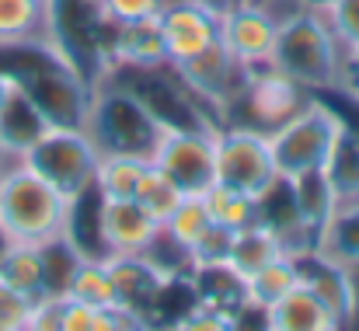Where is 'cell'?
<instances>
[{
    "label": "cell",
    "mask_w": 359,
    "mask_h": 331,
    "mask_svg": "<svg viewBox=\"0 0 359 331\" xmlns=\"http://www.w3.org/2000/svg\"><path fill=\"white\" fill-rule=\"evenodd\" d=\"M70 196L25 161L0 168V237L14 244H49L67 234Z\"/></svg>",
    "instance_id": "obj_1"
},
{
    "label": "cell",
    "mask_w": 359,
    "mask_h": 331,
    "mask_svg": "<svg viewBox=\"0 0 359 331\" xmlns=\"http://www.w3.org/2000/svg\"><path fill=\"white\" fill-rule=\"evenodd\" d=\"M269 63L307 91H335L346 53L339 39L332 35L325 14L290 7V11H279L276 49Z\"/></svg>",
    "instance_id": "obj_2"
},
{
    "label": "cell",
    "mask_w": 359,
    "mask_h": 331,
    "mask_svg": "<svg viewBox=\"0 0 359 331\" xmlns=\"http://www.w3.org/2000/svg\"><path fill=\"white\" fill-rule=\"evenodd\" d=\"M346 126H349V119L335 105L311 95L286 122H279L276 129L265 133L276 175L279 178H300V175H311V171H325V164L332 161Z\"/></svg>",
    "instance_id": "obj_3"
},
{
    "label": "cell",
    "mask_w": 359,
    "mask_h": 331,
    "mask_svg": "<svg viewBox=\"0 0 359 331\" xmlns=\"http://www.w3.org/2000/svg\"><path fill=\"white\" fill-rule=\"evenodd\" d=\"M84 129L98 143L102 154H129V157H147L154 154L161 133L168 129L154 112L147 109L126 84L102 77L91 91V105Z\"/></svg>",
    "instance_id": "obj_4"
},
{
    "label": "cell",
    "mask_w": 359,
    "mask_h": 331,
    "mask_svg": "<svg viewBox=\"0 0 359 331\" xmlns=\"http://www.w3.org/2000/svg\"><path fill=\"white\" fill-rule=\"evenodd\" d=\"M18 161H25L46 182H53L63 196L77 199L81 192H88L95 185L102 150L84 126H46L21 150Z\"/></svg>",
    "instance_id": "obj_5"
},
{
    "label": "cell",
    "mask_w": 359,
    "mask_h": 331,
    "mask_svg": "<svg viewBox=\"0 0 359 331\" xmlns=\"http://www.w3.org/2000/svg\"><path fill=\"white\" fill-rule=\"evenodd\" d=\"M276 164L262 129L220 122L213 129V182L238 189L251 199H262L276 182Z\"/></svg>",
    "instance_id": "obj_6"
},
{
    "label": "cell",
    "mask_w": 359,
    "mask_h": 331,
    "mask_svg": "<svg viewBox=\"0 0 359 331\" xmlns=\"http://www.w3.org/2000/svg\"><path fill=\"white\" fill-rule=\"evenodd\" d=\"M314 91L300 88L297 81H290L283 70H276L272 63L265 67H251L248 77H244V88H241L238 102L231 105L224 122H241V126H251V129H276L279 122H286L293 112L300 109Z\"/></svg>",
    "instance_id": "obj_7"
},
{
    "label": "cell",
    "mask_w": 359,
    "mask_h": 331,
    "mask_svg": "<svg viewBox=\"0 0 359 331\" xmlns=\"http://www.w3.org/2000/svg\"><path fill=\"white\" fill-rule=\"evenodd\" d=\"M150 164L161 168L185 196H203L213 185V129L168 126L150 154Z\"/></svg>",
    "instance_id": "obj_8"
},
{
    "label": "cell",
    "mask_w": 359,
    "mask_h": 331,
    "mask_svg": "<svg viewBox=\"0 0 359 331\" xmlns=\"http://www.w3.org/2000/svg\"><path fill=\"white\" fill-rule=\"evenodd\" d=\"M171 67L178 70L185 88L210 109V115L217 122L227 119V112L238 102L241 88H244V77H248V70L220 46V39L206 53H199V56H192L185 63H171Z\"/></svg>",
    "instance_id": "obj_9"
},
{
    "label": "cell",
    "mask_w": 359,
    "mask_h": 331,
    "mask_svg": "<svg viewBox=\"0 0 359 331\" xmlns=\"http://www.w3.org/2000/svg\"><path fill=\"white\" fill-rule=\"evenodd\" d=\"M276 32H279V14L258 0H241L227 14H220V46L244 70L265 67L272 60Z\"/></svg>",
    "instance_id": "obj_10"
},
{
    "label": "cell",
    "mask_w": 359,
    "mask_h": 331,
    "mask_svg": "<svg viewBox=\"0 0 359 331\" xmlns=\"http://www.w3.org/2000/svg\"><path fill=\"white\" fill-rule=\"evenodd\" d=\"M290 258L297 265L300 286H307L349 328L353 318H356V272L325 258L318 248H297V251H290Z\"/></svg>",
    "instance_id": "obj_11"
},
{
    "label": "cell",
    "mask_w": 359,
    "mask_h": 331,
    "mask_svg": "<svg viewBox=\"0 0 359 331\" xmlns=\"http://www.w3.org/2000/svg\"><path fill=\"white\" fill-rule=\"evenodd\" d=\"M161 35H164V53L168 63H185L199 53H206L220 39V18L199 7L196 0H178L164 11H157Z\"/></svg>",
    "instance_id": "obj_12"
},
{
    "label": "cell",
    "mask_w": 359,
    "mask_h": 331,
    "mask_svg": "<svg viewBox=\"0 0 359 331\" xmlns=\"http://www.w3.org/2000/svg\"><path fill=\"white\" fill-rule=\"evenodd\" d=\"M164 223H157L136 199H102L98 203V237L105 258L143 255Z\"/></svg>",
    "instance_id": "obj_13"
},
{
    "label": "cell",
    "mask_w": 359,
    "mask_h": 331,
    "mask_svg": "<svg viewBox=\"0 0 359 331\" xmlns=\"http://www.w3.org/2000/svg\"><path fill=\"white\" fill-rule=\"evenodd\" d=\"M164 63H168V53H164V35H161L157 14L129 21V25H112V32H109V70L112 67L143 70V67H164Z\"/></svg>",
    "instance_id": "obj_14"
},
{
    "label": "cell",
    "mask_w": 359,
    "mask_h": 331,
    "mask_svg": "<svg viewBox=\"0 0 359 331\" xmlns=\"http://www.w3.org/2000/svg\"><path fill=\"white\" fill-rule=\"evenodd\" d=\"M262 328L265 331H339L346 325L307 286H297V290H290L279 304H272L262 314Z\"/></svg>",
    "instance_id": "obj_15"
},
{
    "label": "cell",
    "mask_w": 359,
    "mask_h": 331,
    "mask_svg": "<svg viewBox=\"0 0 359 331\" xmlns=\"http://www.w3.org/2000/svg\"><path fill=\"white\" fill-rule=\"evenodd\" d=\"M286 255V241L283 234L265 220H255L231 234V248H227V265L238 272L241 279L255 276L258 269L272 265L276 258Z\"/></svg>",
    "instance_id": "obj_16"
},
{
    "label": "cell",
    "mask_w": 359,
    "mask_h": 331,
    "mask_svg": "<svg viewBox=\"0 0 359 331\" xmlns=\"http://www.w3.org/2000/svg\"><path fill=\"white\" fill-rule=\"evenodd\" d=\"M314 248L325 258L346 265L349 272H359V199L335 203V210L314 237Z\"/></svg>",
    "instance_id": "obj_17"
},
{
    "label": "cell",
    "mask_w": 359,
    "mask_h": 331,
    "mask_svg": "<svg viewBox=\"0 0 359 331\" xmlns=\"http://www.w3.org/2000/svg\"><path fill=\"white\" fill-rule=\"evenodd\" d=\"M53 0H0V49L49 42Z\"/></svg>",
    "instance_id": "obj_18"
},
{
    "label": "cell",
    "mask_w": 359,
    "mask_h": 331,
    "mask_svg": "<svg viewBox=\"0 0 359 331\" xmlns=\"http://www.w3.org/2000/svg\"><path fill=\"white\" fill-rule=\"evenodd\" d=\"M0 279L28 297H46V255L42 244H14L7 241L0 251Z\"/></svg>",
    "instance_id": "obj_19"
},
{
    "label": "cell",
    "mask_w": 359,
    "mask_h": 331,
    "mask_svg": "<svg viewBox=\"0 0 359 331\" xmlns=\"http://www.w3.org/2000/svg\"><path fill=\"white\" fill-rule=\"evenodd\" d=\"M297 286H300V276H297V265H293V258L286 251L283 258H276L272 265H265V269H258L255 276L244 279L248 314H265L272 304H279Z\"/></svg>",
    "instance_id": "obj_20"
},
{
    "label": "cell",
    "mask_w": 359,
    "mask_h": 331,
    "mask_svg": "<svg viewBox=\"0 0 359 331\" xmlns=\"http://www.w3.org/2000/svg\"><path fill=\"white\" fill-rule=\"evenodd\" d=\"M63 297H74V300H84V304H95V307H119L109 262L105 258H81L74 265L70 279H67Z\"/></svg>",
    "instance_id": "obj_21"
},
{
    "label": "cell",
    "mask_w": 359,
    "mask_h": 331,
    "mask_svg": "<svg viewBox=\"0 0 359 331\" xmlns=\"http://www.w3.org/2000/svg\"><path fill=\"white\" fill-rule=\"evenodd\" d=\"M147 168H150V161H147V157L102 154L98 171H95V192H98L102 199H133Z\"/></svg>",
    "instance_id": "obj_22"
},
{
    "label": "cell",
    "mask_w": 359,
    "mask_h": 331,
    "mask_svg": "<svg viewBox=\"0 0 359 331\" xmlns=\"http://www.w3.org/2000/svg\"><path fill=\"white\" fill-rule=\"evenodd\" d=\"M325 175L335 189V199L346 203V199H359V126H346L332 161L325 164Z\"/></svg>",
    "instance_id": "obj_23"
},
{
    "label": "cell",
    "mask_w": 359,
    "mask_h": 331,
    "mask_svg": "<svg viewBox=\"0 0 359 331\" xmlns=\"http://www.w3.org/2000/svg\"><path fill=\"white\" fill-rule=\"evenodd\" d=\"M203 203H206L210 220L217 223V227H224V230H241V227L258 220V199L244 196L238 189L217 185V182L203 192Z\"/></svg>",
    "instance_id": "obj_24"
},
{
    "label": "cell",
    "mask_w": 359,
    "mask_h": 331,
    "mask_svg": "<svg viewBox=\"0 0 359 331\" xmlns=\"http://www.w3.org/2000/svg\"><path fill=\"white\" fill-rule=\"evenodd\" d=\"M133 199H136V203H140V206H143V210H147L157 223H164L175 210H178V203L185 199V192H182V189H178V185H175L161 168H154V164H150V168L143 171L140 189H136V196H133Z\"/></svg>",
    "instance_id": "obj_25"
},
{
    "label": "cell",
    "mask_w": 359,
    "mask_h": 331,
    "mask_svg": "<svg viewBox=\"0 0 359 331\" xmlns=\"http://www.w3.org/2000/svg\"><path fill=\"white\" fill-rule=\"evenodd\" d=\"M213 227L210 220V213H206V203H203V196H185L182 203H178V210L164 220V230L182 244V248H189V255H192V248L203 241V234Z\"/></svg>",
    "instance_id": "obj_26"
},
{
    "label": "cell",
    "mask_w": 359,
    "mask_h": 331,
    "mask_svg": "<svg viewBox=\"0 0 359 331\" xmlns=\"http://www.w3.org/2000/svg\"><path fill=\"white\" fill-rule=\"evenodd\" d=\"M325 21L332 28V35L339 39L342 53H356L359 49V0H335L325 11Z\"/></svg>",
    "instance_id": "obj_27"
},
{
    "label": "cell",
    "mask_w": 359,
    "mask_h": 331,
    "mask_svg": "<svg viewBox=\"0 0 359 331\" xmlns=\"http://www.w3.org/2000/svg\"><path fill=\"white\" fill-rule=\"evenodd\" d=\"M32 307H35V297H28L0 279V331H28Z\"/></svg>",
    "instance_id": "obj_28"
},
{
    "label": "cell",
    "mask_w": 359,
    "mask_h": 331,
    "mask_svg": "<svg viewBox=\"0 0 359 331\" xmlns=\"http://www.w3.org/2000/svg\"><path fill=\"white\" fill-rule=\"evenodd\" d=\"M161 11V0H98V14L109 25H129L140 18H154Z\"/></svg>",
    "instance_id": "obj_29"
},
{
    "label": "cell",
    "mask_w": 359,
    "mask_h": 331,
    "mask_svg": "<svg viewBox=\"0 0 359 331\" xmlns=\"http://www.w3.org/2000/svg\"><path fill=\"white\" fill-rule=\"evenodd\" d=\"M238 325H241L238 318H231V314H224V311H217V307L196 304L175 328H182V331H231V328H238Z\"/></svg>",
    "instance_id": "obj_30"
},
{
    "label": "cell",
    "mask_w": 359,
    "mask_h": 331,
    "mask_svg": "<svg viewBox=\"0 0 359 331\" xmlns=\"http://www.w3.org/2000/svg\"><path fill=\"white\" fill-rule=\"evenodd\" d=\"M335 91L349 95V98L359 105V49L346 56V63H342V77H339V88H335Z\"/></svg>",
    "instance_id": "obj_31"
},
{
    "label": "cell",
    "mask_w": 359,
    "mask_h": 331,
    "mask_svg": "<svg viewBox=\"0 0 359 331\" xmlns=\"http://www.w3.org/2000/svg\"><path fill=\"white\" fill-rule=\"evenodd\" d=\"M332 4H335V0H276V4H272V11L279 14V11L300 7V11H318V14H325V11H328Z\"/></svg>",
    "instance_id": "obj_32"
},
{
    "label": "cell",
    "mask_w": 359,
    "mask_h": 331,
    "mask_svg": "<svg viewBox=\"0 0 359 331\" xmlns=\"http://www.w3.org/2000/svg\"><path fill=\"white\" fill-rule=\"evenodd\" d=\"M18 88H21V84H18V77H14L7 67H0V115H4V109L11 105V98L18 95Z\"/></svg>",
    "instance_id": "obj_33"
},
{
    "label": "cell",
    "mask_w": 359,
    "mask_h": 331,
    "mask_svg": "<svg viewBox=\"0 0 359 331\" xmlns=\"http://www.w3.org/2000/svg\"><path fill=\"white\" fill-rule=\"evenodd\" d=\"M196 4H199V7H206L210 14H217V18H220V14H227V11H231L234 4H241V0H196Z\"/></svg>",
    "instance_id": "obj_34"
},
{
    "label": "cell",
    "mask_w": 359,
    "mask_h": 331,
    "mask_svg": "<svg viewBox=\"0 0 359 331\" xmlns=\"http://www.w3.org/2000/svg\"><path fill=\"white\" fill-rule=\"evenodd\" d=\"M11 161H14V157H11V150L4 147V140H0V168H4V164H11Z\"/></svg>",
    "instance_id": "obj_35"
},
{
    "label": "cell",
    "mask_w": 359,
    "mask_h": 331,
    "mask_svg": "<svg viewBox=\"0 0 359 331\" xmlns=\"http://www.w3.org/2000/svg\"><path fill=\"white\" fill-rule=\"evenodd\" d=\"M353 325H359V272H356V318H353Z\"/></svg>",
    "instance_id": "obj_36"
},
{
    "label": "cell",
    "mask_w": 359,
    "mask_h": 331,
    "mask_svg": "<svg viewBox=\"0 0 359 331\" xmlns=\"http://www.w3.org/2000/svg\"><path fill=\"white\" fill-rule=\"evenodd\" d=\"M258 4H265V7H272V4H276V0H258Z\"/></svg>",
    "instance_id": "obj_37"
}]
</instances>
